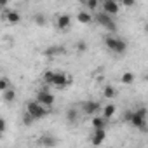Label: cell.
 Wrapping results in <instances>:
<instances>
[{
	"instance_id": "1",
	"label": "cell",
	"mask_w": 148,
	"mask_h": 148,
	"mask_svg": "<svg viewBox=\"0 0 148 148\" xmlns=\"http://www.w3.org/2000/svg\"><path fill=\"white\" fill-rule=\"evenodd\" d=\"M105 45L108 47V51L117 52V54H124L127 51V42L115 37V35H106L105 37Z\"/></svg>"
},
{
	"instance_id": "2",
	"label": "cell",
	"mask_w": 148,
	"mask_h": 148,
	"mask_svg": "<svg viewBox=\"0 0 148 148\" xmlns=\"http://www.w3.org/2000/svg\"><path fill=\"white\" fill-rule=\"evenodd\" d=\"M146 117H148V110H146L145 106H139L138 110H134V115H132L131 125L145 132V131L148 129V125H146Z\"/></svg>"
},
{
	"instance_id": "3",
	"label": "cell",
	"mask_w": 148,
	"mask_h": 148,
	"mask_svg": "<svg viewBox=\"0 0 148 148\" xmlns=\"http://www.w3.org/2000/svg\"><path fill=\"white\" fill-rule=\"evenodd\" d=\"M94 19H96V23H98V25H101V26H103V28H106L108 32H112V33H115V32H117V25H115V21H113L112 14H108V12H105V11H99V12H96Z\"/></svg>"
},
{
	"instance_id": "4",
	"label": "cell",
	"mask_w": 148,
	"mask_h": 148,
	"mask_svg": "<svg viewBox=\"0 0 148 148\" xmlns=\"http://www.w3.org/2000/svg\"><path fill=\"white\" fill-rule=\"evenodd\" d=\"M26 110L35 117V120H40V119H44L45 115H47V106H44L42 103H38L37 99H33V101H28L26 103Z\"/></svg>"
},
{
	"instance_id": "5",
	"label": "cell",
	"mask_w": 148,
	"mask_h": 148,
	"mask_svg": "<svg viewBox=\"0 0 148 148\" xmlns=\"http://www.w3.org/2000/svg\"><path fill=\"white\" fill-rule=\"evenodd\" d=\"M71 77L66 75V73L63 71H54V79H52V86L61 89V87H66V86H71Z\"/></svg>"
},
{
	"instance_id": "6",
	"label": "cell",
	"mask_w": 148,
	"mask_h": 148,
	"mask_svg": "<svg viewBox=\"0 0 148 148\" xmlns=\"http://www.w3.org/2000/svg\"><path fill=\"white\" fill-rule=\"evenodd\" d=\"M37 101H38V103H42L44 106L51 108V106L54 105L56 98H54V94H51V92H49L47 89H40V91L37 92Z\"/></svg>"
},
{
	"instance_id": "7",
	"label": "cell",
	"mask_w": 148,
	"mask_h": 148,
	"mask_svg": "<svg viewBox=\"0 0 148 148\" xmlns=\"http://www.w3.org/2000/svg\"><path fill=\"white\" fill-rule=\"evenodd\" d=\"M82 110H84V113H86V115L94 117V115H98V112L101 110V105H99L98 101L89 99V101H84V103H82Z\"/></svg>"
},
{
	"instance_id": "8",
	"label": "cell",
	"mask_w": 148,
	"mask_h": 148,
	"mask_svg": "<svg viewBox=\"0 0 148 148\" xmlns=\"http://www.w3.org/2000/svg\"><path fill=\"white\" fill-rule=\"evenodd\" d=\"M101 11H105V12L115 16V14L120 11V5H119L117 0H103V2H101Z\"/></svg>"
},
{
	"instance_id": "9",
	"label": "cell",
	"mask_w": 148,
	"mask_h": 148,
	"mask_svg": "<svg viewBox=\"0 0 148 148\" xmlns=\"http://www.w3.org/2000/svg\"><path fill=\"white\" fill-rule=\"evenodd\" d=\"M70 26H71V18H70V14H59V16L56 18V28H58V30L64 32V30H68Z\"/></svg>"
},
{
	"instance_id": "10",
	"label": "cell",
	"mask_w": 148,
	"mask_h": 148,
	"mask_svg": "<svg viewBox=\"0 0 148 148\" xmlns=\"http://www.w3.org/2000/svg\"><path fill=\"white\" fill-rule=\"evenodd\" d=\"M4 19L7 23H11V25H18L21 21V16H19L18 11H7V9H4Z\"/></svg>"
},
{
	"instance_id": "11",
	"label": "cell",
	"mask_w": 148,
	"mask_h": 148,
	"mask_svg": "<svg viewBox=\"0 0 148 148\" xmlns=\"http://www.w3.org/2000/svg\"><path fill=\"white\" fill-rule=\"evenodd\" d=\"M106 138V131L105 129H94L92 132V138H91V143L92 145H101Z\"/></svg>"
},
{
	"instance_id": "12",
	"label": "cell",
	"mask_w": 148,
	"mask_h": 148,
	"mask_svg": "<svg viewBox=\"0 0 148 148\" xmlns=\"http://www.w3.org/2000/svg\"><path fill=\"white\" fill-rule=\"evenodd\" d=\"M63 52H64V47H61V45H51V47H47V49L44 51V56L54 58V56H59V54H63Z\"/></svg>"
},
{
	"instance_id": "13",
	"label": "cell",
	"mask_w": 148,
	"mask_h": 148,
	"mask_svg": "<svg viewBox=\"0 0 148 148\" xmlns=\"http://www.w3.org/2000/svg\"><path fill=\"white\" fill-rule=\"evenodd\" d=\"M38 145H42V146H56L58 139L52 138L51 134H42V138H38Z\"/></svg>"
},
{
	"instance_id": "14",
	"label": "cell",
	"mask_w": 148,
	"mask_h": 148,
	"mask_svg": "<svg viewBox=\"0 0 148 148\" xmlns=\"http://www.w3.org/2000/svg\"><path fill=\"white\" fill-rule=\"evenodd\" d=\"M106 122H108V119H105V117H98V115H94L92 120H91L92 129H105V127H106Z\"/></svg>"
},
{
	"instance_id": "15",
	"label": "cell",
	"mask_w": 148,
	"mask_h": 148,
	"mask_svg": "<svg viewBox=\"0 0 148 148\" xmlns=\"http://www.w3.org/2000/svg\"><path fill=\"white\" fill-rule=\"evenodd\" d=\"M77 21L82 23V25H91V23H92V16H91L89 12H86V11H80V12L77 14Z\"/></svg>"
},
{
	"instance_id": "16",
	"label": "cell",
	"mask_w": 148,
	"mask_h": 148,
	"mask_svg": "<svg viewBox=\"0 0 148 148\" xmlns=\"http://www.w3.org/2000/svg\"><path fill=\"white\" fill-rule=\"evenodd\" d=\"M115 112H117V108H115V105H113V103H108V105H105V106H103V117H105V119H108V120L115 115Z\"/></svg>"
},
{
	"instance_id": "17",
	"label": "cell",
	"mask_w": 148,
	"mask_h": 148,
	"mask_svg": "<svg viewBox=\"0 0 148 148\" xmlns=\"http://www.w3.org/2000/svg\"><path fill=\"white\" fill-rule=\"evenodd\" d=\"M103 96H105L106 99H113V98L117 96V89H115L113 86H106V87L103 89Z\"/></svg>"
},
{
	"instance_id": "18",
	"label": "cell",
	"mask_w": 148,
	"mask_h": 148,
	"mask_svg": "<svg viewBox=\"0 0 148 148\" xmlns=\"http://www.w3.org/2000/svg\"><path fill=\"white\" fill-rule=\"evenodd\" d=\"M2 96H4V101H5V103H12V101L16 99V91L9 87L7 91H4V92H2Z\"/></svg>"
},
{
	"instance_id": "19",
	"label": "cell",
	"mask_w": 148,
	"mask_h": 148,
	"mask_svg": "<svg viewBox=\"0 0 148 148\" xmlns=\"http://www.w3.org/2000/svg\"><path fill=\"white\" fill-rule=\"evenodd\" d=\"M120 82H122V84H125V86L132 84V82H134V73H131V71H125V73H122Z\"/></svg>"
},
{
	"instance_id": "20",
	"label": "cell",
	"mask_w": 148,
	"mask_h": 148,
	"mask_svg": "<svg viewBox=\"0 0 148 148\" xmlns=\"http://www.w3.org/2000/svg\"><path fill=\"white\" fill-rule=\"evenodd\" d=\"M77 119H79V112H77L75 108H70V110L66 112V120H68V122H77Z\"/></svg>"
},
{
	"instance_id": "21",
	"label": "cell",
	"mask_w": 148,
	"mask_h": 148,
	"mask_svg": "<svg viewBox=\"0 0 148 148\" xmlns=\"http://www.w3.org/2000/svg\"><path fill=\"white\" fill-rule=\"evenodd\" d=\"M33 23H35L37 26H44V25L47 23V18H45L44 14H40V12H37V14L33 16Z\"/></svg>"
},
{
	"instance_id": "22",
	"label": "cell",
	"mask_w": 148,
	"mask_h": 148,
	"mask_svg": "<svg viewBox=\"0 0 148 148\" xmlns=\"http://www.w3.org/2000/svg\"><path fill=\"white\" fill-rule=\"evenodd\" d=\"M33 120H35V117L26 110V112H25V115H23V124H25V125H32V124H33Z\"/></svg>"
},
{
	"instance_id": "23",
	"label": "cell",
	"mask_w": 148,
	"mask_h": 148,
	"mask_svg": "<svg viewBox=\"0 0 148 148\" xmlns=\"http://www.w3.org/2000/svg\"><path fill=\"white\" fill-rule=\"evenodd\" d=\"M87 9L89 11H94V12H98V7H99V0H87Z\"/></svg>"
},
{
	"instance_id": "24",
	"label": "cell",
	"mask_w": 148,
	"mask_h": 148,
	"mask_svg": "<svg viewBox=\"0 0 148 148\" xmlns=\"http://www.w3.org/2000/svg\"><path fill=\"white\" fill-rule=\"evenodd\" d=\"M132 115H134V110H125V112H124V115H122V122H125V124H131V120H132Z\"/></svg>"
},
{
	"instance_id": "25",
	"label": "cell",
	"mask_w": 148,
	"mask_h": 148,
	"mask_svg": "<svg viewBox=\"0 0 148 148\" xmlns=\"http://www.w3.org/2000/svg\"><path fill=\"white\" fill-rule=\"evenodd\" d=\"M87 47H89V45H87V42H84V40H79V42H77V45H75L77 52H80V54H82V52H86V51H87Z\"/></svg>"
},
{
	"instance_id": "26",
	"label": "cell",
	"mask_w": 148,
	"mask_h": 148,
	"mask_svg": "<svg viewBox=\"0 0 148 148\" xmlns=\"http://www.w3.org/2000/svg\"><path fill=\"white\" fill-rule=\"evenodd\" d=\"M42 79H44V82H45V84H51V86H52V79H54V71H45L44 75H42Z\"/></svg>"
},
{
	"instance_id": "27",
	"label": "cell",
	"mask_w": 148,
	"mask_h": 148,
	"mask_svg": "<svg viewBox=\"0 0 148 148\" xmlns=\"http://www.w3.org/2000/svg\"><path fill=\"white\" fill-rule=\"evenodd\" d=\"M9 89V79H2V80H0V92H4V91H7Z\"/></svg>"
},
{
	"instance_id": "28",
	"label": "cell",
	"mask_w": 148,
	"mask_h": 148,
	"mask_svg": "<svg viewBox=\"0 0 148 148\" xmlns=\"http://www.w3.org/2000/svg\"><path fill=\"white\" fill-rule=\"evenodd\" d=\"M122 5L127 7V9H131V7L136 5V0H122Z\"/></svg>"
},
{
	"instance_id": "29",
	"label": "cell",
	"mask_w": 148,
	"mask_h": 148,
	"mask_svg": "<svg viewBox=\"0 0 148 148\" xmlns=\"http://www.w3.org/2000/svg\"><path fill=\"white\" fill-rule=\"evenodd\" d=\"M5 127H7V122H5V119H0V136H2V134L5 132Z\"/></svg>"
},
{
	"instance_id": "30",
	"label": "cell",
	"mask_w": 148,
	"mask_h": 148,
	"mask_svg": "<svg viewBox=\"0 0 148 148\" xmlns=\"http://www.w3.org/2000/svg\"><path fill=\"white\" fill-rule=\"evenodd\" d=\"M7 2H9V0H0V7H2V9H7Z\"/></svg>"
},
{
	"instance_id": "31",
	"label": "cell",
	"mask_w": 148,
	"mask_h": 148,
	"mask_svg": "<svg viewBox=\"0 0 148 148\" xmlns=\"http://www.w3.org/2000/svg\"><path fill=\"white\" fill-rule=\"evenodd\" d=\"M145 32H146V33H148V23H146V25H145Z\"/></svg>"
},
{
	"instance_id": "32",
	"label": "cell",
	"mask_w": 148,
	"mask_h": 148,
	"mask_svg": "<svg viewBox=\"0 0 148 148\" xmlns=\"http://www.w3.org/2000/svg\"><path fill=\"white\" fill-rule=\"evenodd\" d=\"M145 80H148V75H146V77H145Z\"/></svg>"
},
{
	"instance_id": "33",
	"label": "cell",
	"mask_w": 148,
	"mask_h": 148,
	"mask_svg": "<svg viewBox=\"0 0 148 148\" xmlns=\"http://www.w3.org/2000/svg\"><path fill=\"white\" fill-rule=\"evenodd\" d=\"M18 2H25V0H18Z\"/></svg>"
}]
</instances>
